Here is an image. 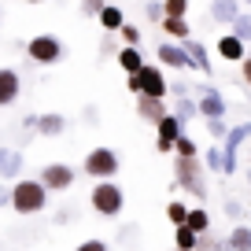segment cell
Masks as SVG:
<instances>
[{
	"label": "cell",
	"mask_w": 251,
	"mask_h": 251,
	"mask_svg": "<svg viewBox=\"0 0 251 251\" xmlns=\"http://www.w3.org/2000/svg\"><path fill=\"white\" fill-rule=\"evenodd\" d=\"M48 207V188L41 177H19L11 185V211L15 214H41Z\"/></svg>",
	"instance_id": "6da1fadb"
},
{
	"label": "cell",
	"mask_w": 251,
	"mask_h": 251,
	"mask_svg": "<svg viewBox=\"0 0 251 251\" xmlns=\"http://www.w3.org/2000/svg\"><path fill=\"white\" fill-rule=\"evenodd\" d=\"M89 207H93L100 218H118L122 207H126V192L115 181H96L93 192H89Z\"/></svg>",
	"instance_id": "7a4b0ae2"
},
{
	"label": "cell",
	"mask_w": 251,
	"mask_h": 251,
	"mask_svg": "<svg viewBox=\"0 0 251 251\" xmlns=\"http://www.w3.org/2000/svg\"><path fill=\"white\" fill-rule=\"evenodd\" d=\"M126 89L133 96H155V100H166V93H170V81H166L163 67H155V63H148L141 74H133V78H126Z\"/></svg>",
	"instance_id": "3957f363"
},
{
	"label": "cell",
	"mask_w": 251,
	"mask_h": 251,
	"mask_svg": "<svg viewBox=\"0 0 251 251\" xmlns=\"http://www.w3.org/2000/svg\"><path fill=\"white\" fill-rule=\"evenodd\" d=\"M174 181L196 200H207V181H203V159H174Z\"/></svg>",
	"instance_id": "277c9868"
},
{
	"label": "cell",
	"mask_w": 251,
	"mask_h": 251,
	"mask_svg": "<svg viewBox=\"0 0 251 251\" xmlns=\"http://www.w3.org/2000/svg\"><path fill=\"white\" fill-rule=\"evenodd\" d=\"M26 55H30L37 67H52V63H59L63 55H67V48H63V41L55 37V33H37V37L26 41Z\"/></svg>",
	"instance_id": "5b68a950"
},
{
	"label": "cell",
	"mask_w": 251,
	"mask_h": 251,
	"mask_svg": "<svg viewBox=\"0 0 251 251\" xmlns=\"http://www.w3.org/2000/svg\"><path fill=\"white\" fill-rule=\"evenodd\" d=\"M118 155H115V148H93L85 155V174L89 177H100V181H111L118 174Z\"/></svg>",
	"instance_id": "8992f818"
},
{
	"label": "cell",
	"mask_w": 251,
	"mask_h": 251,
	"mask_svg": "<svg viewBox=\"0 0 251 251\" xmlns=\"http://www.w3.org/2000/svg\"><path fill=\"white\" fill-rule=\"evenodd\" d=\"M41 185H45L48 192H67V188L74 185V166H67V163L41 166Z\"/></svg>",
	"instance_id": "52a82bcc"
},
{
	"label": "cell",
	"mask_w": 251,
	"mask_h": 251,
	"mask_svg": "<svg viewBox=\"0 0 251 251\" xmlns=\"http://www.w3.org/2000/svg\"><path fill=\"white\" fill-rule=\"evenodd\" d=\"M155 129H159V133H155V151H163V155H170V151H174V144H177L181 137H185V126H181L177 118H174V111H170V115H166L163 122L155 126Z\"/></svg>",
	"instance_id": "ba28073f"
},
{
	"label": "cell",
	"mask_w": 251,
	"mask_h": 251,
	"mask_svg": "<svg viewBox=\"0 0 251 251\" xmlns=\"http://www.w3.org/2000/svg\"><path fill=\"white\" fill-rule=\"evenodd\" d=\"M226 107H229L226 96H222L214 85L200 89V118H207V122H211V118H226Z\"/></svg>",
	"instance_id": "9c48e42d"
},
{
	"label": "cell",
	"mask_w": 251,
	"mask_h": 251,
	"mask_svg": "<svg viewBox=\"0 0 251 251\" xmlns=\"http://www.w3.org/2000/svg\"><path fill=\"white\" fill-rule=\"evenodd\" d=\"M155 55H159V63H163V67H170V71H188V67H192L185 45H174V41H163ZM192 71H196V67H192Z\"/></svg>",
	"instance_id": "30bf717a"
},
{
	"label": "cell",
	"mask_w": 251,
	"mask_h": 251,
	"mask_svg": "<svg viewBox=\"0 0 251 251\" xmlns=\"http://www.w3.org/2000/svg\"><path fill=\"white\" fill-rule=\"evenodd\" d=\"M19 89H23V78L11 67H0V107H11L19 100Z\"/></svg>",
	"instance_id": "8fae6325"
},
{
	"label": "cell",
	"mask_w": 251,
	"mask_h": 251,
	"mask_svg": "<svg viewBox=\"0 0 251 251\" xmlns=\"http://www.w3.org/2000/svg\"><path fill=\"white\" fill-rule=\"evenodd\" d=\"M23 151L19 148H0V181H11L15 185L19 181V174H23Z\"/></svg>",
	"instance_id": "7c38bea8"
},
{
	"label": "cell",
	"mask_w": 251,
	"mask_h": 251,
	"mask_svg": "<svg viewBox=\"0 0 251 251\" xmlns=\"http://www.w3.org/2000/svg\"><path fill=\"white\" fill-rule=\"evenodd\" d=\"M240 15H244V4H240V0H211V19H214V23L233 26Z\"/></svg>",
	"instance_id": "4fadbf2b"
},
{
	"label": "cell",
	"mask_w": 251,
	"mask_h": 251,
	"mask_svg": "<svg viewBox=\"0 0 251 251\" xmlns=\"http://www.w3.org/2000/svg\"><path fill=\"white\" fill-rule=\"evenodd\" d=\"M137 115L144 118V122H163L170 111H166V100H155V96H137Z\"/></svg>",
	"instance_id": "5bb4252c"
},
{
	"label": "cell",
	"mask_w": 251,
	"mask_h": 251,
	"mask_svg": "<svg viewBox=\"0 0 251 251\" xmlns=\"http://www.w3.org/2000/svg\"><path fill=\"white\" fill-rule=\"evenodd\" d=\"M218 55L229 63H244L248 59V45H244L236 33H226V37H218Z\"/></svg>",
	"instance_id": "9a60e30c"
},
{
	"label": "cell",
	"mask_w": 251,
	"mask_h": 251,
	"mask_svg": "<svg viewBox=\"0 0 251 251\" xmlns=\"http://www.w3.org/2000/svg\"><path fill=\"white\" fill-rule=\"evenodd\" d=\"M115 63L126 71V78H133V74H141L148 63H144V55H141V48H118V55H115Z\"/></svg>",
	"instance_id": "2e32d148"
},
{
	"label": "cell",
	"mask_w": 251,
	"mask_h": 251,
	"mask_svg": "<svg viewBox=\"0 0 251 251\" xmlns=\"http://www.w3.org/2000/svg\"><path fill=\"white\" fill-rule=\"evenodd\" d=\"M63 129H67V118H63L59 111H52V115H41V118H37V133H41V137H59Z\"/></svg>",
	"instance_id": "e0dca14e"
},
{
	"label": "cell",
	"mask_w": 251,
	"mask_h": 251,
	"mask_svg": "<svg viewBox=\"0 0 251 251\" xmlns=\"http://www.w3.org/2000/svg\"><path fill=\"white\" fill-rule=\"evenodd\" d=\"M248 141H251V122H240V126H233V129H229V137L222 141V148H226L229 155H236V148H240V144H248Z\"/></svg>",
	"instance_id": "ac0fdd59"
},
{
	"label": "cell",
	"mask_w": 251,
	"mask_h": 251,
	"mask_svg": "<svg viewBox=\"0 0 251 251\" xmlns=\"http://www.w3.org/2000/svg\"><path fill=\"white\" fill-rule=\"evenodd\" d=\"M185 52H188V59H192V67H196V71L211 74V59H207V45H200V41H192V37H188V41H185Z\"/></svg>",
	"instance_id": "d6986e66"
},
{
	"label": "cell",
	"mask_w": 251,
	"mask_h": 251,
	"mask_svg": "<svg viewBox=\"0 0 251 251\" xmlns=\"http://www.w3.org/2000/svg\"><path fill=\"white\" fill-rule=\"evenodd\" d=\"M200 248V233H192L188 226L174 229V251H196Z\"/></svg>",
	"instance_id": "ffe728a7"
},
{
	"label": "cell",
	"mask_w": 251,
	"mask_h": 251,
	"mask_svg": "<svg viewBox=\"0 0 251 251\" xmlns=\"http://www.w3.org/2000/svg\"><path fill=\"white\" fill-rule=\"evenodd\" d=\"M100 26L107 33H118L126 26V15H122V8H118V4H107V8H103V15H100Z\"/></svg>",
	"instance_id": "44dd1931"
},
{
	"label": "cell",
	"mask_w": 251,
	"mask_h": 251,
	"mask_svg": "<svg viewBox=\"0 0 251 251\" xmlns=\"http://www.w3.org/2000/svg\"><path fill=\"white\" fill-rule=\"evenodd\" d=\"M196 115H200V100H188V96H185V100H174V118H177L181 126L192 122Z\"/></svg>",
	"instance_id": "7402d4cb"
},
{
	"label": "cell",
	"mask_w": 251,
	"mask_h": 251,
	"mask_svg": "<svg viewBox=\"0 0 251 251\" xmlns=\"http://www.w3.org/2000/svg\"><path fill=\"white\" fill-rule=\"evenodd\" d=\"M159 26H163V30L170 33L177 45H185V41H188V30H192V26H188V19H163Z\"/></svg>",
	"instance_id": "603a6c76"
},
{
	"label": "cell",
	"mask_w": 251,
	"mask_h": 251,
	"mask_svg": "<svg viewBox=\"0 0 251 251\" xmlns=\"http://www.w3.org/2000/svg\"><path fill=\"white\" fill-rule=\"evenodd\" d=\"M192 233H200V236H207V229H211V214L203 211V207H192L188 211V222H185Z\"/></svg>",
	"instance_id": "cb8c5ba5"
},
{
	"label": "cell",
	"mask_w": 251,
	"mask_h": 251,
	"mask_svg": "<svg viewBox=\"0 0 251 251\" xmlns=\"http://www.w3.org/2000/svg\"><path fill=\"white\" fill-rule=\"evenodd\" d=\"M226 240H229V248H233V251H251V226H236Z\"/></svg>",
	"instance_id": "d4e9b609"
},
{
	"label": "cell",
	"mask_w": 251,
	"mask_h": 251,
	"mask_svg": "<svg viewBox=\"0 0 251 251\" xmlns=\"http://www.w3.org/2000/svg\"><path fill=\"white\" fill-rule=\"evenodd\" d=\"M188 211H192L188 203H181V200H170V203H166V218H170V226H174V229L185 226V222H188Z\"/></svg>",
	"instance_id": "484cf974"
},
{
	"label": "cell",
	"mask_w": 251,
	"mask_h": 251,
	"mask_svg": "<svg viewBox=\"0 0 251 251\" xmlns=\"http://www.w3.org/2000/svg\"><path fill=\"white\" fill-rule=\"evenodd\" d=\"M203 166H207L211 174H226V151H222V144L203 151Z\"/></svg>",
	"instance_id": "4316f807"
},
{
	"label": "cell",
	"mask_w": 251,
	"mask_h": 251,
	"mask_svg": "<svg viewBox=\"0 0 251 251\" xmlns=\"http://www.w3.org/2000/svg\"><path fill=\"white\" fill-rule=\"evenodd\" d=\"M174 155H177V159H200V148H196L192 137H181V141L174 144Z\"/></svg>",
	"instance_id": "83f0119b"
},
{
	"label": "cell",
	"mask_w": 251,
	"mask_h": 251,
	"mask_svg": "<svg viewBox=\"0 0 251 251\" xmlns=\"http://www.w3.org/2000/svg\"><path fill=\"white\" fill-rule=\"evenodd\" d=\"M118 37L126 41V48H141V41H144V33H141V26H129L126 23L122 30H118Z\"/></svg>",
	"instance_id": "f1b7e54d"
},
{
	"label": "cell",
	"mask_w": 251,
	"mask_h": 251,
	"mask_svg": "<svg viewBox=\"0 0 251 251\" xmlns=\"http://www.w3.org/2000/svg\"><path fill=\"white\" fill-rule=\"evenodd\" d=\"M233 33H236V37L244 41V45L251 41V11H244V15H240V19L233 23Z\"/></svg>",
	"instance_id": "f546056e"
},
{
	"label": "cell",
	"mask_w": 251,
	"mask_h": 251,
	"mask_svg": "<svg viewBox=\"0 0 251 251\" xmlns=\"http://www.w3.org/2000/svg\"><path fill=\"white\" fill-rule=\"evenodd\" d=\"M163 11H166V19H185L188 0H163Z\"/></svg>",
	"instance_id": "4dcf8cb0"
},
{
	"label": "cell",
	"mask_w": 251,
	"mask_h": 251,
	"mask_svg": "<svg viewBox=\"0 0 251 251\" xmlns=\"http://www.w3.org/2000/svg\"><path fill=\"white\" fill-rule=\"evenodd\" d=\"M144 19H151V23H163V19H166L163 0H144Z\"/></svg>",
	"instance_id": "1f68e13d"
},
{
	"label": "cell",
	"mask_w": 251,
	"mask_h": 251,
	"mask_svg": "<svg viewBox=\"0 0 251 251\" xmlns=\"http://www.w3.org/2000/svg\"><path fill=\"white\" fill-rule=\"evenodd\" d=\"M103 8H107V0H81V15L85 19H100Z\"/></svg>",
	"instance_id": "d6a6232c"
},
{
	"label": "cell",
	"mask_w": 251,
	"mask_h": 251,
	"mask_svg": "<svg viewBox=\"0 0 251 251\" xmlns=\"http://www.w3.org/2000/svg\"><path fill=\"white\" fill-rule=\"evenodd\" d=\"M207 133H211L214 141H226V137H229V126H226V118H211V122H207Z\"/></svg>",
	"instance_id": "836d02e7"
},
{
	"label": "cell",
	"mask_w": 251,
	"mask_h": 251,
	"mask_svg": "<svg viewBox=\"0 0 251 251\" xmlns=\"http://www.w3.org/2000/svg\"><path fill=\"white\" fill-rule=\"evenodd\" d=\"M196 251H233V248H229V240H211V236H200V248Z\"/></svg>",
	"instance_id": "e575fe53"
},
{
	"label": "cell",
	"mask_w": 251,
	"mask_h": 251,
	"mask_svg": "<svg viewBox=\"0 0 251 251\" xmlns=\"http://www.w3.org/2000/svg\"><path fill=\"white\" fill-rule=\"evenodd\" d=\"M74 251H107V240H100V236H89V240H81Z\"/></svg>",
	"instance_id": "d590c367"
},
{
	"label": "cell",
	"mask_w": 251,
	"mask_h": 251,
	"mask_svg": "<svg viewBox=\"0 0 251 251\" xmlns=\"http://www.w3.org/2000/svg\"><path fill=\"white\" fill-rule=\"evenodd\" d=\"M170 89H174V100H185V96H188V89H192V85H188L185 78H174V85H170Z\"/></svg>",
	"instance_id": "8d00e7d4"
},
{
	"label": "cell",
	"mask_w": 251,
	"mask_h": 251,
	"mask_svg": "<svg viewBox=\"0 0 251 251\" xmlns=\"http://www.w3.org/2000/svg\"><path fill=\"white\" fill-rule=\"evenodd\" d=\"M81 118H85L89 126H96V122H100V107H96V103H89V107L81 111Z\"/></svg>",
	"instance_id": "74e56055"
},
{
	"label": "cell",
	"mask_w": 251,
	"mask_h": 251,
	"mask_svg": "<svg viewBox=\"0 0 251 251\" xmlns=\"http://www.w3.org/2000/svg\"><path fill=\"white\" fill-rule=\"evenodd\" d=\"M226 214H229V218H244V207L236 203V200H229V203H226Z\"/></svg>",
	"instance_id": "f35d334b"
},
{
	"label": "cell",
	"mask_w": 251,
	"mask_h": 251,
	"mask_svg": "<svg viewBox=\"0 0 251 251\" xmlns=\"http://www.w3.org/2000/svg\"><path fill=\"white\" fill-rule=\"evenodd\" d=\"M0 207H11V185L0 181Z\"/></svg>",
	"instance_id": "ab89813d"
},
{
	"label": "cell",
	"mask_w": 251,
	"mask_h": 251,
	"mask_svg": "<svg viewBox=\"0 0 251 251\" xmlns=\"http://www.w3.org/2000/svg\"><path fill=\"white\" fill-rule=\"evenodd\" d=\"M240 78H244V85H251V55L240 63Z\"/></svg>",
	"instance_id": "60d3db41"
},
{
	"label": "cell",
	"mask_w": 251,
	"mask_h": 251,
	"mask_svg": "<svg viewBox=\"0 0 251 251\" xmlns=\"http://www.w3.org/2000/svg\"><path fill=\"white\" fill-rule=\"evenodd\" d=\"M37 118H41V115H26V122H23V129H33V133H37Z\"/></svg>",
	"instance_id": "b9f144b4"
},
{
	"label": "cell",
	"mask_w": 251,
	"mask_h": 251,
	"mask_svg": "<svg viewBox=\"0 0 251 251\" xmlns=\"http://www.w3.org/2000/svg\"><path fill=\"white\" fill-rule=\"evenodd\" d=\"M71 218H74V211H59V214H55V222H59V226H67Z\"/></svg>",
	"instance_id": "7bdbcfd3"
},
{
	"label": "cell",
	"mask_w": 251,
	"mask_h": 251,
	"mask_svg": "<svg viewBox=\"0 0 251 251\" xmlns=\"http://www.w3.org/2000/svg\"><path fill=\"white\" fill-rule=\"evenodd\" d=\"M26 4H45V0H26Z\"/></svg>",
	"instance_id": "ee69618b"
},
{
	"label": "cell",
	"mask_w": 251,
	"mask_h": 251,
	"mask_svg": "<svg viewBox=\"0 0 251 251\" xmlns=\"http://www.w3.org/2000/svg\"><path fill=\"white\" fill-rule=\"evenodd\" d=\"M0 26H4V11H0Z\"/></svg>",
	"instance_id": "f6af8a7d"
},
{
	"label": "cell",
	"mask_w": 251,
	"mask_h": 251,
	"mask_svg": "<svg viewBox=\"0 0 251 251\" xmlns=\"http://www.w3.org/2000/svg\"><path fill=\"white\" fill-rule=\"evenodd\" d=\"M240 4H248V8H251V0H240Z\"/></svg>",
	"instance_id": "bcb514c9"
}]
</instances>
